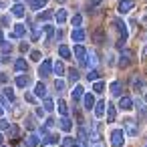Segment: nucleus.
<instances>
[{"label": "nucleus", "mask_w": 147, "mask_h": 147, "mask_svg": "<svg viewBox=\"0 0 147 147\" xmlns=\"http://www.w3.org/2000/svg\"><path fill=\"white\" fill-rule=\"evenodd\" d=\"M59 123H61V129H63L65 133H69V131L73 129V123H71V119H69V117H63Z\"/></svg>", "instance_id": "obj_20"}, {"label": "nucleus", "mask_w": 147, "mask_h": 147, "mask_svg": "<svg viewBox=\"0 0 147 147\" xmlns=\"http://www.w3.org/2000/svg\"><path fill=\"white\" fill-rule=\"evenodd\" d=\"M53 73H55L57 77H61V75H65V65H63L61 61H57V63L53 65Z\"/></svg>", "instance_id": "obj_22"}, {"label": "nucleus", "mask_w": 147, "mask_h": 147, "mask_svg": "<svg viewBox=\"0 0 147 147\" xmlns=\"http://www.w3.org/2000/svg\"><path fill=\"white\" fill-rule=\"evenodd\" d=\"M34 97H38V99H47V87H45L42 83H36V85H34Z\"/></svg>", "instance_id": "obj_14"}, {"label": "nucleus", "mask_w": 147, "mask_h": 147, "mask_svg": "<svg viewBox=\"0 0 147 147\" xmlns=\"http://www.w3.org/2000/svg\"><path fill=\"white\" fill-rule=\"evenodd\" d=\"M6 6V2H4V0H0V8H4Z\"/></svg>", "instance_id": "obj_54"}, {"label": "nucleus", "mask_w": 147, "mask_h": 147, "mask_svg": "<svg viewBox=\"0 0 147 147\" xmlns=\"http://www.w3.org/2000/svg\"><path fill=\"white\" fill-rule=\"evenodd\" d=\"M26 127H28V129H34V117H32V115L26 117Z\"/></svg>", "instance_id": "obj_40"}, {"label": "nucleus", "mask_w": 147, "mask_h": 147, "mask_svg": "<svg viewBox=\"0 0 147 147\" xmlns=\"http://www.w3.org/2000/svg\"><path fill=\"white\" fill-rule=\"evenodd\" d=\"M59 55H61L63 59H71V49H69L67 45H59Z\"/></svg>", "instance_id": "obj_26"}, {"label": "nucleus", "mask_w": 147, "mask_h": 147, "mask_svg": "<svg viewBox=\"0 0 147 147\" xmlns=\"http://www.w3.org/2000/svg\"><path fill=\"white\" fill-rule=\"evenodd\" d=\"M10 51H12V45H6V42H4V45H2V53H4V55H8Z\"/></svg>", "instance_id": "obj_44"}, {"label": "nucleus", "mask_w": 147, "mask_h": 147, "mask_svg": "<svg viewBox=\"0 0 147 147\" xmlns=\"http://www.w3.org/2000/svg\"><path fill=\"white\" fill-rule=\"evenodd\" d=\"M135 8V0H121L119 2V14H127V12H131Z\"/></svg>", "instance_id": "obj_4"}, {"label": "nucleus", "mask_w": 147, "mask_h": 147, "mask_svg": "<svg viewBox=\"0 0 147 147\" xmlns=\"http://www.w3.org/2000/svg\"><path fill=\"white\" fill-rule=\"evenodd\" d=\"M4 97H6L8 101H14V91H12L10 87H6V89H4Z\"/></svg>", "instance_id": "obj_37"}, {"label": "nucleus", "mask_w": 147, "mask_h": 147, "mask_svg": "<svg viewBox=\"0 0 147 147\" xmlns=\"http://www.w3.org/2000/svg\"><path fill=\"white\" fill-rule=\"evenodd\" d=\"M143 89H145V81L139 79V77H135V79H133V91L139 93V91H143Z\"/></svg>", "instance_id": "obj_23"}, {"label": "nucleus", "mask_w": 147, "mask_h": 147, "mask_svg": "<svg viewBox=\"0 0 147 147\" xmlns=\"http://www.w3.org/2000/svg\"><path fill=\"white\" fill-rule=\"evenodd\" d=\"M10 10H12V14H14L16 18H22V16H24V6H22L20 2H16V4H14Z\"/></svg>", "instance_id": "obj_17"}, {"label": "nucleus", "mask_w": 147, "mask_h": 147, "mask_svg": "<svg viewBox=\"0 0 147 147\" xmlns=\"http://www.w3.org/2000/svg\"><path fill=\"white\" fill-rule=\"evenodd\" d=\"M109 89H111V95H113V97H119V95H121V83H119V81H113Z\"/></svg>", "instance_id": "obj_24"}, {"label": "nucleus", "mask_w": 147, "mask_h": 147, "mask_svg": "<svg viewBox=\"0 0 147 147\" xmlns=\"http://www.w3.org/2000/svg\"><path fill=\"white\" fill-rule=\"evenodd\" d=\"M145 147H147V143H145Z\"/></svg>", "instance_id": "obj_60"}, {"label": "nucleus", "mask_w": 147, "mask_h": 147, "mask_svg": "<svg viewBox=\"0 0 147 147\" xmlns=\"http://www.w3.org/2000/svg\"><path fill=\"white\" fill-rule=\"evenodd\" d=\"M115 26H117V30H119V34H121V40L125 42V40H127V36H129V30H127V24H125L123 20H119V18H117V20H115Z\"/></svg>", "instance_id": "obj_6"}, {"label": "nucleus", "mask_w": 147, "mask_h": 147, "mask_svg": "<svg viewBox=\"0 0 147 147\" xmlns=\"http://www.w3.org/2000/svg\"><path fill=\"white\" fill-rule=\"evenodd\" d=\"M101 2H103V0H91V10H93V8H97Z\"/></svg>", "instance_id": "obj_48"}, {"label": "nucleus", "mask_w": 147, "mask_h": 147, "mask_svg": "<svg viewBox=\"0 0 147 147\" xmlns=\"http://www.w3.org/2000/svg\"><path fill=\"white\" fill-rule=\"evenodd\" d=\"M14 69H16L18 73H24V71H26V61H24V59H16Z\"/></svg>", "instance_id": "obj_27"}, {"label": "nucleus", "mask_w": 147, "mask_h": 147, "mask_svg": "<svg viewBox=\"0 0 147 147\" xmlns=\"http://www.w3.org/2000/svg\"><path fill=\"white\" fill-rule=\"evenodd\" d=\"M123 131H125L129 137H137V135H139V127H137V123H135L133 119H125V121H123Z\"/></svg>", "instance_id": "obj_2"}, {"label": "nucleus", "mask_w": 147, "mask_h": 147, "mask_svg": "<svg viewBox=\"0 0 147 147\" xmlns=\"http://www.w3.org/2000/svg\"><path fill=\"white\" fill-rule=\"evenodd\" d=\"M59 2H65V0H59Z\"/></svg>", "instance_id": "obj_57"}, {"label": "nucleus", "mask_w": 147, "mask_h": 147, "mask_svg": "<svg viewBox=\"0 0 147 147\" xmlns=\"http://www.w3.org/2000/svg\"><path fill=\"white\" fill-rule=\"evenodd\" d=\"M8 81V77H6V73H0V83H6Z\"/></svg>", "instance_id": "obj_49"}, {"label": "nucleus", "mask_w": 147, "mask_h": 147, "mask_svg": "<svg viewBox=\"0 0 147 147\" xmlns=\"http://www.w3.org/2000/svg\"><path fill=\"white\" fill-rule=\"evenodd\" d=\"M55 18H57L59 24H63V22L67 20V10H65V8H59V10L55 12Z\"/></svg>", "instance_id": "obj_21"}, {"label": "nucleus", "mask_w": 147, "mask_h": 147, "mask_svg": "<svg viewBox=\"0 0 147 147\" xmlns=\"http://www.w3.org/2000/svg\"><path fill=\"white\" fill-rule=\"evenodd\" d=\"M137 119L139 121L147 119V103H143V101H137Z\"/></svg>", "instance_id": "obj_8"}, {"label": "nucleus", "mask_w": 147, "mask_h": 147, "mask_svg": "<svg viewBox=\"0 0 147 147\" xmlns=\"http://www.w3.org/2000/svg\"><path fill=\"white\" fill-rule=\"evenodd\" d=\"M119 109H123V111H131V109H133V99H131L129 95H123V97L119 99Z\"/></svg>", "instance_id": "obj_7"}, {"label": "nucleus", "mask_w": 147, "mask_h": 147, "mask_svg": "<svg viewBox=\"0 0 147 147\" xmlns=\"http://www.w3.org/2000/svg\"><path fill=\"white\" fill-rule=\"evenodd\" d=\"M63 147H67V145H63Z\"/></svg>", "instance_id": "obj_59"}, {"label": "nucleus", "mask_w": 147, "mask_h": 147, "mask_svg": "<svg viewBox=\"0 0 147 147\" xmlns=\"http://www.w3.org/2000/svg\"><path fill=\"white\" fill-rule=\"evenodd\" d=\"M0 129H6V131L10 129V123H8V121H6L4 117H2V119H0Z\"/></svg>", "instance_id": "obj_41"}, {"label": "nucleus", "mask_w": 147, "mask_h": 147, "mask_svg": "<svg viewBox=\"0 0 147 147\" xmlns=\"http://www.w3.org/2000/svg\"><path fill=\"white\" fill-rule=\"evenodd\" d=\"M16 2H18V0H16Z\"/></svg>", "instance_id": "obj_61"}, {"label": "nucleus", "mask_w": 147, "mask_h": 147, "mask_svg": "<svg viewBox=\"0 0 147 147\" xmlns=\"http://www.w3.org/2000/svg\"><path fill=\"white\" fill-rule=\"evenodd\" d=\"M107 123H113L115 121V117H117V111H115V105H111V103H107Z\"/></svg>", "instance_id": "obj_15"}, {"label": "nucleus", "mask_w": 147, "mask_h": 147, "mask_svg": "<svg viewBox=\"0 0 147 147\" xmlns=\"http://www.w3.org/2000/svg\"><path fill=\"white\" fill-rule=\"evenodd\" d=\"M105 107H107V103H105V101H99V103L95 105V109H93V111H95V117H97V119H103V117H105V113H107V109H105Z\"/></svg>", "instance_id": "obj_9"}, {"label": "nucleus", "mask_w": 147, "mask_h": 147, "mask_svg": "<svg viewBox=\"0 0 147 147\" xmlns=\"http://www.w3.org/2000/svg\"><path fill=\"white\" fill-rule=\"evenodd\" d=\"M24 99H26L28 103H34V101H36V97H34V95H30V93H26V97H24Z\"/></svg>", "instance_id": "obj_47"}, {"label": "nucleus", "mask_w": 147, "mask_h": 147, "mask_svg": "<svg viewBox=\"0 0 147 147\" xmlns=\"http://www.w3.org/2000/svg\"><path fill=\"white\" fill-rule=\"evenodd\" d=\"M99 77H101V75H99V71H97V69H91V71H89V75H87V79H89V81H95V83L99 81Z\"/></svg>", "instance_id": "obj_31"}, {"label": "nucleus", "mask_w": 147, "mask_h": 147, "mask_svg": "<svg viewBox=\"0 0 147 147\" xmlns=\"http://www.w3.org/2000/svg\"><path fill=\"white\" fill-rule=\"evenodd\" d=\"M45 113H47V111H45V109H42V107H38V109H36V115H38V117H42V115H45Z\"/></svg>", "instance_id": "obj_50"}, {"label": "nucleus", "mask_w": 147, "mask_h": 147, "mask_svg": "<svg viewBox=\"0 0 147 147\" xmlns=\"http://www.w3.org/2000/svg\"><path fill=\"white\" fill-rule=\"evenodd\" d=\"M57 107H59V113H61L63 117H67V113H69V109H67V103L59 99V105H57Z\"/></svg>", "instance_id": "obj_33"}, {"label": "nucleus", "mask_w": 147, "mask_h": 147, "mask_svg": "<svg viewBox=\"0 0 147 147\" xmlns=\"http://www.w3.org/2000/svg\"><path fill=\"white\" fill-rule=\"evenodd\" d=\"M83 103H85V109H87V111L95 109V105H97V101H95V97H93L91 93H85V97H83Z\"/></svg>", "instance_id": "obj_10"}, {"label": "nucleus", "mask_w": 147, "mask_h": 147, "mask_svg": "<svg viewBox=\"0 0 147 147\" xmlns=\"http://www.w3.org/2000/svg\"><path fill=\"white\" fill-rule=\"evenodd\" d=\"M28 85H30V79H28V77H24V75H18V77H16V87L26 89Z\"/></svg>", "instance_id": "obj_19"}, {"label": "nucleus", "mask_w": 147, "mask_h": 147, "mask_svg": "<svg viewBox=\"0 0 147 147\" xmlns=\"http://www.w3.org/2000/svg\"><path fill=\"white\" fill-rule=\"evenodd\" d=\"M42 109H45L47 113H51V111L55 109V103H53V99H45V103H42Z\"/></svg>", "instance_id": "obj_32"}, {"label": "nucleus", "mask_w": 147, "mask_h": 147, "mask_svg": "<svg viewBox=\"0 0 147 147\" xmlns=\"http://www.w3.org/2000/svg\"><path fill=\"white\" fill-rule=\"evenodd\" d=\"M42 30L47 32V42H51V40H53V34H55L53 26H51V24H47V26H42Z\"/></svg>", "instance_id": "obj_30"}, {"label": "nucleus", "mask_w": 147, "mask_h": 147, "mask_svg": "<svg viewBox=\"0 0 147 147\" xmlns=\"http://www.w3.org/2000/svg\"><path fill=\"white\" fill-rule=\"evenodd\" d=\"M36 145H40V139H38V135L30 133V135L24 139V147H36Z\"/></svg>", "instance_id": "obj_13"}, {"label": "nucleus", "mask_w": 147, "mask_h": 147, "mask_svg": "<svg viewBox=\"0 0 147 147\" xmlns=\"http://www.w3.org/2000/svg\"><path fill=\"white\" fill-rule=\"evenodd\" d=\"M129 51H123V55H121V61H119V67H127L129 65Z\"/></svg>", "instance_id": "obj_28"}, {"label": "nucleus", "mask_w": 147, "mask_h": 147, "mask_svg": "<svg viewBox=\"0 0 147 147\" xmlns=\"http://www.w3.org/2000/svg\"><path fill=\"white\" fill-rule=\"evenodd\" d=\"M30 59H32V61H40V53H38V51H32V53H30Z\"/></svg>", "instance_id": "obj_45"}, {"label": "nucleus", "mask_w": 147, "mask_h": 147, "mask_svg": "<svg viewBox=\"0 0 147 147\" xmlns=\"http://www.w3.org/2000/svg\"><path fill=\"white\" fill-rule=\"evenodd\" d=\"M12 34H14L16 38H22V36L26 34V26H24V24H20V22H18V24H14V32H12Z\"/></svg>", "instance_id": "obj_18"}, {"label": "nucleus", "mask_w": 147, "mask_h": 147, "mask_svg": "<svg viewBox=\"0 0 147 147\" xmlns=\"http://www.w3.org/2000/svg\"><path fill=\"white\" fill-rule=\"evenodd\" d=\"M143 57H147V47H145V49H143Z\"/></svg>", "instance_id": "obj_55"}, {"label": "nucleus", "mask_w": 147, "mask_h": 147, "mask_svg": "<svg viewBox=\"0 0 147 147\" xmlns=\"http://www.w3.org/2000/svg\"><path fill=\"white\" fill-rule=\"evenodd\" d=\"M53 16H55L53 12L45 10V12H38V16H36V18H38V20H49V18H53Z\"/></svg>", "instance_id": "obj_36"}, {"label": "nucleus", "mask_w": 147, "mask_h": 147, "mask_svg": "<svg viewBox=\"0 0 147 147\" xmlns=\"http://www.w3.org/2000/svg\"><path fill=\"white\" fill-rule=\"evenodd\" d=\"M0 145H2V135H0Z\"/></svg>", "instance_id": "obj_56"}, {"label": "nucleus", "mask_w": 147, "mask_h": 147, "mask_svg": "<svg viewBox=\"0 0 147 147\" xmlns=\"http://www.w3.org/2000/svg\"><path fill=\"white\" fill-rule=\"evenodd\" d=\"M95 65H97V55L95 53H89L87 55V61H85V67L91 71V69H95Z\"/></svg>", "instance_id": "obj_16"}, {"label": "nucleus", "mask_w": 147, "mask_h": 147, "mask_svg": "<svg viewBox=\"0 0 147 147\" xmlns=\"http://www.w3.org/2000/svg\"><path fill=\"white\" fill-rule=\"evenodd\" d=\"M57 141H59V137H57V135H49V137H45L40 143H42V145H51V143H57Z\"/></svg>", "instance_id": "obj_35"}, {"label": "nucleus", "mask_w": 147, "mask_h": 147, "mask_svg": "<svg viewBox=\"0 0 147 147\" xmlns=\"http://www.w3.org/2000/svg\"><path fill=\"white\" fill-rule=\"evenodd\" d=\"M79 77H81V75H79V71H77V69H71V71H69V81H71L73 85L79 81Z\"/></svg>", "instance_id": "obj_29"}, {"label": "nucleus", "mask_w": 147, "mask_h": 147, "mask_svg": "<svg viewBox=\"0 0 147 147\" xmlns=\"http://www.w3.org/2000/svg\"><path fill=\"white\" fill-rule=\"evenodd\" d=\"M85 36H87V34H85V30H83V28H73V32H71V38H73L75 42H83V40H85Z\"/></svg>", "instance_id": "obj_11"}, {"label": "nucleus", "mask_w": 147, "mask_h": 147, "mask_svg": "<svg viewBox=\"0 0 147 147\" xmlns=\"http://www.w3.org/2000/svg\"><path fill=\"white\" fill-rule=\"evenodd\" d=\"M40 28H42V26H40ZM40 28H34V30H32V34H30L32 40H38V36H40Z\"/></svg>", "instance_id": "obj_42"}, {"label": "nucleus", "mask_w": 147, "mask_h": 147, "mask_svg": "<svg viewBox=\"0 0 147 147\" xmlns=\"http://www.w3.org/2000/svg\"><path fill=\"white\" fill-rule=\"evenodd\" d=\"M103 89H105V85H103L101 81H97V83L93 85V91H95V93H103Z\"/></svg>", "instance_id": "obj_39"}, {"label": "nucleus", "mask_w": 147, "mask_h": 147, "mask_svg": "<svg viewBox=\"0 0 147 147\" xmlns=\"http://www.w3.org/2000/svg\"><path fill=\"white\" fill-rule=\"evenodd\" d=\"M55 89L61 93V91L65 89V81H63V79H57V81H55Z\"/></svg>", "instance_id": "obj_38"}, {"label": "nucleus", "mask_w": 147, "mask_h": 147, "mask_svg": "<svg viewBox=\"0 0 147 147\" xmlns=\"http://www.w3.org/2000/svg\"><path fill=\"white\" fill-rule=\"evenodd\" d=\"M16 133H18L16 125H10V129H8V135H10V137H16Z\"/></svg>", "instance_id": "obj_43"}, {"label": "nucleus", "mask_w": 147, "mask_h": 147, "mask_svg": "<svg viewBox=\"0 0 147 147\" xmlns=\"http://www.w3.org/2000/svg\"><path fill=\"white\" fill-rule=\"evenodd\" d=\"M47 6V0H30V8L32 10H40Z\"/></svg>", "instance_id": "obj_25"}, {"label": "nucleus", "mask_w": 147, "mask_h": 147, "mask_svg": "<svg viewBox=\"0 0 147 147\" xmlns=\"http://www.w3.org/2000/svg\"><path fill=\"white\" fill-rule=\"evenodd\" d=\"M125 131L123 129H113L111 131V147H123L125 145Z\"/></svg>", "instance_id": "obj_1"}, {"label": "nucleus", "mask_w": 147, "mask_h": 147, "mask_svg": "<svg viewBox=\"0 0 147 147\" xmlns=\"http://www.w3.org/2000/svg\"><path fill=\"white\" fill-rule=\"evenodd\" d=\"M45 127H47V129L55 127V119H53V117H49V119H47V123H45Z\"/></svg>", "instance_id": "obj_46"}, {"label": "nucleus", "mask_w": 147, "mask_h": 147, "mask_svg": "<svg viewBox=\"0 0 147 147\" xmlns=\"http://www.w3.org/2000/svg\"><path fill=\"white\" fill-rule=\"evenodd\" d=\"M53 65H55V63H53L51 59H45V61L38 65V75H40V77H49V75H53Z\"/></svg>", "instance_id": "obj_3"}, {"label": "nucleus", "mask_w": 147, "mask_h": 147, "mask_svg": "<svg viewBox=\"0 0 147 147\" xmlns=\"http://www.w3.org/2000/svg\"><path fill=\"white\" fill-rule=\"evenodd\" d=\"M73 147H85V145H81L79 141H75V145H73Z\"/></svg>", "instance_id": "obj_53"}, {"label": "nucleus", "mask_w": 147, "mask_h": 147, "mask_svg": "<svg viewBox=\"0 0 147 147\" xmlns=\"http://www.w3.org/2000/svg\"><path fill=\"white\" fill-rule=\"evenodd\" d=\"M73 53H75V57H77V61H79V63L85 67V61H87V55H89V53L85 51V47H83V45H77Z\"/></svg>", "instance_id": "obj_5"}, {"label": "nucleus", "mask_w": 147, "mask_h": 147, "mask_svg": "<svg viewBox=\"0 0 147 147\" xmlns=\"http://www.w3.org/2000/svg\"><path fill=\"white\" fill-rule=\"evenodd\" d=\"M4 117V109H2V105H0V119Z\"/></svg>", "instance_id": "obj_52"}, {"label": "nucleus", "mask_w": 147, "mask_h": 147, "mask_svg": "<svg viewBox=\"0 0 147 147\" xmlns=\"http://www.w3.org/2000/svg\"><path fill=\"white\" fill-rule=\"evenodd\" d=\"M71 97H73V101H75V103H77V101H81V99L85 97V89H83L81 85H77V87L71 91Z\"/></svg>", "instance_id": "obj_12"}, {"label": "nucleus", "mask_w": 147, "mask_h": 147, "mask_svg": "<svg viewBox=\"0 0 147 147\" xmlns=\"http://www.w3.org/2000/svg\"><path fill=\"white\" fill-rule=\"evenodd\" d=\"M81 22H83V16H81V14H75V16L71 18V24H73L75 28H79V26H81Z\"/></svg>", "instance_id": "obj_34"}, {"label": "nucleus", "mask_w": 147, "mask_h": 147, "mask_svg": "<svg viewBox=\"0 0 147 147\" xmlns=\"http://www.w3.org/2000/svg\"><path fill=\"white\" fill-rule=\"evenodd\" d=\"M0 45H4V34H2V30H0Z\"/></svg>", "instance_id": "obj_51"}, {"label": "nucleus", "mask_w": 147, "mask_h": 147, "mask_svg": "<svg viewBox=\"0 0 147 147\" xmlns=\"http://www.w3.org/2000/svg\"><path fill=\"white\" fill-rule=\"evenodd\" d=\"M0 147H4V145H0Z\"/></svg>", "instance_id": "obj_58"}]
</instances>
